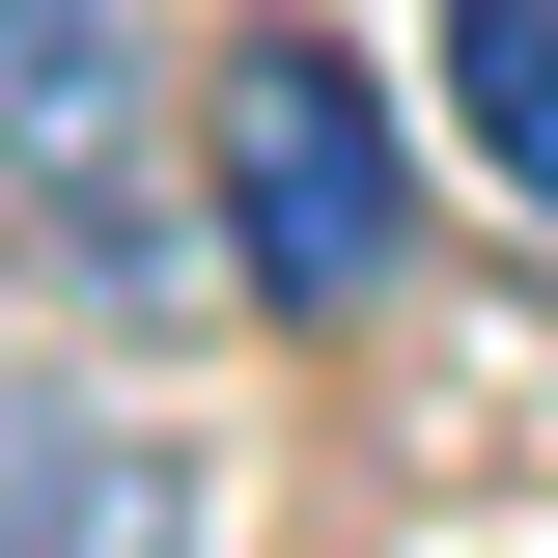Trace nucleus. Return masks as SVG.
I'll return each mask as SVG.
<instances>
[{"label": "nucleus", "instance_id": "obj_1", "mask_svg": "<svg viewBox=\"0 0 558 558\" xmlns=\"http://www.w3.org/2000/svg\"><path fill=\"white\" fill-rule=\"evenodd\" d=\"M0 223L84 252L112 336H168L223 279V196H196V112H168V28H140V0H0ZM223 307H252V279H223Z\"/></svg>", "mask_w": 558, "mask_h": 558}, {"label": "nucleus", "instance_id": "obj_2", "mask_svg": "<svg viewBox=\"0 0 558 558\" xmlns=\"http://www.w3.org/2000/svg\"><path fill=\"white\" fill-rule=\"evenodd\" d=\"M196 196H223V279H252L279 336L391 307V223H418L391 84H363L336 28H223V57H196Z\"/></svg>", "mask_w": 558, "mask_h": 558}, {"label": "nucleus", "instance_id": "obj_3", "mask_svg": "<svg viewBox=\"0 0 558 558\" xmlns=\"http://www.w3.org/2000/svg\"><path fill=\"white\" fill-rule=\"evenodd\" d=\"M0 558H196V447L112 391H0Z\"/></svg>", "mask_w": 558, "mask_h": 558}, {"label": "nucleus", "instance_id": "obj_4", "mask_svg": "<svg viewBox=\"0 0 558 558\" xmlns=\"http://www.w3.org/2000/svg\"><path fill=\"white\" fill-rule=\"evenodd\" d=\"M447 84H475V168L558 223V0H447Z\"/></svg>", "mask_w": 558, "mask_h": 558}]
</instances>
